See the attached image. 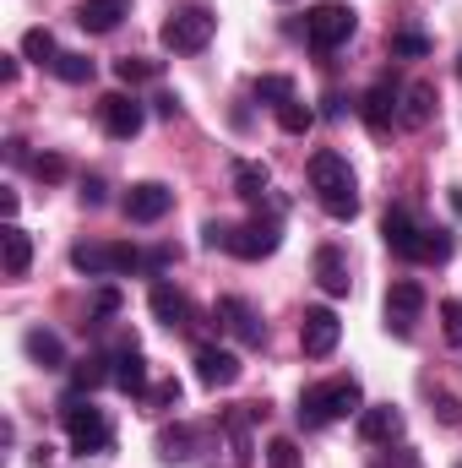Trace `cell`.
I'll return each mask as SVG.
<instances>
[{"instance_id": "obj_46", "label": "cell", "mask_w": 462, "mask_h": 468, "mask_svg": "<svg viewBox=\"0 0 462 468\" xmlns=\"http://www.w3.org/2000/svg\"><path fill=\"white\" fill-rule=\"evenodd\" d=\"M5 158H11V164H27V147H22V142L11 136V142H5Z\"/></svg>"}, {"instance_id": "obj_48", "label": "cell", "mask_w": 462, "mask_h": 468, "mask_svg": "<svg viewBox=\"0 0 462 468\" xmlns=\"http://www.w3.org/2000/svg\"><path fill=\"white\" fill-rule=\"evenodd\" d=\"M457 77H462V55H457Z\"/></svg>"}, {"instance_id": "obj_10", "label": "cell", "mask_w": 462, "mask_h": 468, "mask_svg": "<svg viewBox=\"0 0 462 468\" xmlns=\"http://www.w3.org/2000/svg\"><path fill=\"white\" fill-rule=\"evenodd\" d=\"M169 207H174V191H169L163 180H136V186L120 197V213H125L131 224H158Z\"/></svg>"}, {"instance_id": "obj_16", "label": "cell", "mask_w": 462, "mask_h": 468, "mask_svg": "<svg viewBox=\"0 0 462 468\" xmlns=\"http://www.w3.org/2000/svg\"><path fill=\"white\" fill-rule=\"evenodd\" d=\"M452 256H457L452 229H446V224H425L419 239H414V256H408V261H419V267H446Z\"/></svg>"}, {"instance_id": "obj_29", "label": "cell", "mask_w": 462, "mask_h": 468, "mask_svg": "<svg viewBox=\"0 0 462 468\" xmlns=\"http://www.w3.org/2000/svg\"><path fill=\"white\" fill-rule=\"evenodd\" d=\"M115 77L125 88H136V82H158L163 77V60H142V55H120L115 60Z\"/></svg>"}, {"instance_id": "obj_17", "label": "cell", "mask_w": 462, "mask_h": 468, "mask_svg": "<svg viewBox=\"0 0 462 468\" xmlns=\"http://www.w3.org/2000/svg\"><path fill=\"white\" fill-rule=\"evenodd\" d=\"M419 229H425V224H419L408 207H386V218H381V239H386V250H392V256H403V261L414 256Z\"/></svg>"}, {"instance_id": "obj_15", "label": "cell", "mask_w": 462, "mask_h": 468, "mask_svg": "<svg viewBox=\"0 0 462 468\" xmlns=\"http://www.w3.org/2000/svg\"><path fill=\"white\" fill-rule=\"evenodd\" d=\"M239 354L234 349H218V344H202L196 349V381L207 387V392H218V387H234L239 381Z\"/></svg>"}, {"instance_id": "obj_23", "label": "cell", "mask_w": 462, "mask_h": 468, "mask_svg": "<svg viewBox=\"0 0 462 468\" xmlns=\"http://www.w3.org/2000/svg\"><path fill=\"white\" fill-rule=\"evenodd\" d=\"M267 186H272V169H267L261 158H234V197L261 202V197H267Z\"/></svg>"}, {"instance_id": "obj_11", "label": "cell", "mask_w": 462, "mask_h": 468, "mask_svg": "<svg viewBox=\"0 0 462 468\" xmlns=\"http://www.w3.org/2000/svg\"><path fill=\"white\" fill-rule=\"evenodd\" d=\"M359 115L370 125V136H392V125H403V93L392 82H375L364 99H359Z\"/></svg>"}, {"instance_id": "obj_1", "label": "cell", "mask_w": 462, "mask_h": 468, "mask_svg": "<svg viewBox=\"0 0 462 468\" xmlns=\"http://www.w3.org/2000/svg\"><path fill=\"white\" fill-rule=\"evenodd\" d=\"M310 191H316V202L327 207V218H338V224H353V218H359V186H353V169H348L343 153L321 147V153L310 158Z\"/></svg>"}, {"instance_id": "obj_26", "label": "cell", "mask_w": 462, "mask_h": 468, "mask_svg": "<svg viewBox=\"0 0 462 468\" xmlns=\"http://www.w3.org/2000/svg\"><path fill=\"white\" fill-rule=\"evenodd\" d=\"M22 349H27V359H33V365H44V370H66V344H60L49 327H27Z\"/></svg>"}, {"instance_id": "obj_24", "label": "cell", "mask_w": 462, "mask_h": 468, "mask_svg": "<svg viewBox=\"0 0 462 468\" xmlns=\"http://www.w3.org/2000/svg\"><path fill=\"white\" fill-rule=\"evenodd\" d=\"M104 381H115V365H110L104 354H88V359L71 365V398H88V392H99Z\"/></svg>"}, {"instance_id": "obj_7", "label": "cell", "mask_w": 462, "mask_h": 468, "mask_svg": "<svg viewBox=\"0 0 462 468\" xmlns=\"http://www.w3.org/2000/svg\"><path fill=\"white\" fill-rule=\"evenodd\" d=\"M283 245V224L278 218H250V224H229V256L239 261H261Z\"/></svg>"}, {"instance_id": "obj_19", "label": "cell", "mask_w": 462, "mask_h": 468, "mask_svg": "<svg viewBox=\"0 0 462 468\" xmlns=\"http://www.w3.org/2000/svg\"><path fill=\"white\" fill-rule=\"evenodd\" d=\"M0 267H5V278H22L33 267V234L22 224H5V234H0Z\"/></svg>"}, {"instance_id": "obj_14", "label": "cell", "mask_w": 462, "mask_h": 468, "mask_svg": "<svg viewBox=\"0 0 462 468\" xmlns=\"http://www.w3.org/2000/svg\"><path fill=\"white\" fill-rule=\"evenodd\" d=\"M147 311L169 327V333H191L196 327V305L174 289V283H152V294H147Z\"/></svg>"}, {"instance_id": "obj_47", "label": "cell", "mask_w": 462, "mask_h": 468, "mask_svg": "<svg viewBox=\"0 0 462 468\" xmlns=\"http://www.w3.org/2000/svg\"><path fill=\"white\" fill-rule=\"evenodd\" d=\"M452 202H457V213H462V191H452Z\"/></svg>"}, {"instance_id": "obj_34", "label": "cell", "mask_w": 462, "mask_h": 468, "mask_svg": "<svg viewBox=\"0 0 462 468\" xmlns=\"http://www.w3.org/2000/svg\"><path fill=\"white\" fill-rule=\"evenodd\" d=\"M142 403H147L152 414H169V409H180V381H174V376H169V381H152Z\"/></svg>"}, {"instance_id": "obj_30", "label": "cell", "mask_w": 462, "mask_h": 468, "mask_svg": "<svg viewBox=\"0 0 462 468\" xmlns=\"http://www.w3.org/2000/svg\"><path fill=\"white\" fill-rule=\"evenodd\" d=\"M22 55H27L33 66H55V60H60L55 33H49V27H27V33H22Z\"/></svg>"}, {"instance_id": "obj_35", "label": "cell", "mask_w": 462, "mask_h": 468, "mask_svg": "<svg viewBox=\"0 0 462 468\" xmlns=\"http://www.w3.org/2000/svg\"><path fill=\"white\" fill-rule=\"evenodd\" d=\"M33 175H38L44 186H60V180L71 175V164H66L60 153H38V158H33Z\"/></svg>"}, {"instance_id": "obj_27", "label": "cell", "mask_w": 462, "mask_h": 468, "mask_svg": "<svg viewBox=\"0 0 462 468\" xmlns=\"http://www.w3.org/2000/svg\"><path fill=\"white\" fill-rule=\"evenodd\" d=\"M158 458H163V463H191V458H196V431H191V425L158 431Z\"/></svg>"}, {"instance_id": "obj_2", "label": "cell", "mask_w": 462, "mask_h": 468, "mask_svg": "<svg viewBox=\"0 0 462 468\" xmlns=\"http://www.w3.org/2000/svg\"><path fill=\"white\" fill-rule=\"evenodd\" d=\"M359 409H364L359 381H353V376H332V381H321V387H305L294 414H299V425H305V431H321V425L348 420V414H359Z\"/></svg>"}, {"instance_id": "obj_37", "label": "cell", "mask_w": 462, "mask_h": 468, "mask_svg": "<svg viewBox=\"0 0 462 468\" xmlns=\"http://www.w3.org/2000/svg\"><path fill=\"white\" fill-rule=\"evenodd\" d=\"M267 463L272 468H299V447H294L289 436H272V441H267Z\"/></svg>"}, {"instance_id": "obj_42", "label": "cell", "mask_w": 462, "mask_h": 468, "mask_svg": "<svg viewBox=\"0 0 462 468\" xmlns=\"http://www.w3.org/2000/svg\"><path fill=\"white\" fill-rule=\"evenodd\" d=\"M436 409H441V425H462V409H457V398H436Z\"/></svg>"}, {"instance_id": "obj_8", "label": "cell", "mask_w": 462, "mask_h": 468, "mask_svg": "<svg viewBox=\"0 0 462 468\" xmlns=\"http://www.w3.org/2000/svg\"><path fill=\"white\" fill-rule=\"evenodd\" d=\"M338 344H343V322H338V311L310 305V311L299 316V349H305V359H327Z\"/></svg>"}, {"instance_id": "obj_32", "label": "cell", "mask_w": 462, "mask_h": 468, "mask_svg": "<svg viewBox=\"0 0 462 468\" xmlns=\"http://www.w3.org/2000/svg\"><path fill=\"white\" fill-rule=\"evenodd\" d=\"M392 55H397V60H425V55H430V38H425L419 27H397V33H392Z\"/></svg>"}, {"instance_id": "obj_20", "label": "cell", "mask_w": 462, "mask_h": 468, "mask_svg": "<svg viewBox=\"0 0 462 468\" xmlns=\"http://www.w3.org/2000/svg\"><path fill=\"white\" fill-rule=\"evenodd\" d=\"M125 11H131L125 0H82L77 5V27L82 33H115L120 22H125Z\"/></svg>"}, {"instance_id": "obj_39", "label": "cell", "mask_w": 462, "mask_h": 468, "mask_svg": "<svg viewBox=\"0 0 462 468\" xmlns=\"http://www.w3.org/2000/svg\"><path fill=\"white\" fill-rule=\"evenodd\" d=\"M202 245H207V250H229V224H224V218H213V224L202 229Z\"/></svg>"}, {"instance_id": "obj_33", "label": "cell", "mask_w": 462, "mask_h": 468, "mask_svg": "<svg viewBox=\"0 0 462 468\" xmlns=\"http://www.w3.org/2000/svg\"><path fill=\"white\" fill-rule=\"evenodd\" d=\"M55 77H60V82H71V88H82V82H93V60H88V55H66V49H60Z\"/></svg>"}, {"instance_id": "obj_36", "label": "cell", "mask_w": 462, "mask_h": 468, "mask_svg": "<svg viewBox=\"0 0 462 468\" xmlns=\"http://www.w3.org/2000/svg\"><path fill=\"white\" fill-rule=\"evenodd\" d=\"M125 311V294H120L115 283H104L99 294H93V322H110V316H120Z\"/></svg>"}, {"instance_id": "obj_28", "label": "cell", "mask_w": 462, "mask_h": 468, "mask_svg": "<svg viewBox=\"0 0 462 468\" xmlns=\"http://www.w3.org/2000/svg\"><path fill=\"white\" fill-rule=\"evenodd\" d=\"M250 93H256V104H272V110H283L289 99H299V93H294V82H289V77H278V71L256 77V82H250Z\"/></svg>"}, {"instance_id": "obj_31", "label": "cell", "mask_w": 462, "mask_h": 468, "mask_svg": "<svg viewBox=\"0 0 462 468\" xmlns=\"http://www.w3.org/2000/svg\"><path fill=\"white\" fill-rule=\"evenodd\" d=\"M278 125H283V136H305V131L316 125V110H310L305 99H289V104L278 110Z\"/></svg>"}, {"instance_id": "obj_45", "label": "cell", "mask_w": 462, "mask_h": 468, "mask_svg": "<svg viewBox=\"0 0 462 468\" xmlns=\"http://www.w3.org/2000/svg\"><path fill=\"white\" fill-rule=\"evenodd\" d=\"M0 82H16V55H0Z\"/></svg>"}, {"instance_id": "obj_44", "label": "cell", "mask_w": 462, "mask_h": 468, "mask_svg": "<svg viewBox=\"0 0 462 468\" xmlns=\"http://www.w3.org/2000/svg\"><path fill=\"white\" fill-rule=\"evenodd\" d=\"M27 458H33V463L44 468V463H55V447H49V441H38V447H33V452H27Z\"/></svg>"}, {"instance_id": "obj_43", "label": "cell", "mask_w": 462, "mask_h": 468, "mask_svg": "<svg viewBox=\"0 0 462 468\" xmlns=\"http://www.w3.org/2000/svg\"><path fill=\"white\" fill-rule=\"evenodd\" d=\"M174 261V250L169 245H158V250H147V272H158V267H169Z\"/></svg>"}, {"instance_id": "obj_9", "label": "cell", "mask_w": 462, "mask_h": 468, "mask_svg": "<svg viewBox=\"0 0 462 468\" xmlns=\"http://www.w3.org/2000/svg\"><path fill=\"white\" fill-rule=\"evenodd\" d=\"M213 316H218V327L229 333L234 344H245V349H261V344H267V327H261V316L250 311V300L224 294V300L213 305Z\"/></svg>"}, {"instance_id": "obj_40", "label": "cell", "mask_w": 462, "mask_h": 468, "mask_svg": "<svg viewBox=\"0 0 462 468\" xmlns=\"http://www.w3.org/2000/svg\"><path fill=\"white\" fill-rule=\"evenodd\" d=\"M82 207H104V180H99V175L82 180Z\"/></svg>"}, {"instance_id": "obj_12", "label": "cell", "mask_w": 462, "mask_h": 468, "mask_svg": "<svg viewBox=\"0 0 462 468\" xmlns=\"http://www.w3.org/2000/svg\"><path fill=\"white\" fill-rule=\"evenodd\" d=\"M419 311H425V289H419L414 278H403V283H392V289H386V333L408 338V333H414V322H419Z\"/></svg>"}, {"instance_id": "obj_25", "label": "cell", "mask_w": 462, "mask_h": 468, "mask_svg": "<svg viewBox=\"0 0 462 468\" xmlns=\"http://www.w3.org/2000/svg\"><path fill=\"white\" fill-rule=\"evenodd\" d=\"M436 120V88L430 82H408L403 88V125L408 131H425Z\"/></svg>"}, {"instance_id": "obj_3", "label": "cell", "mask_w": 462, "mask_h": 468, "mask_svg": "<svg viewBox=\"0 0 462 468\" xmlns=\"http://www.w3.org/2000/svg\"><path fill=\"white\" fill-rule=\"evenodd\" d=\"M213 33H218V16H213L207 5H180V11H169V22L158 27V38H163L169 55H202V49L213 44Z\"/></svg>"}, {"instance_id": "obj_38", "label": "cell", "mask_w": 462, "mask_h": 468, "mask_svg": "<svg viewBox=\"0 0 462 468\" xmlns=\"http://www.w3.org/2000/svg\"><path fill=\"white\" fill-rule=\"evenodd\" d=\"M441 327H446V344L462 349V300H441Z\"/></svg>"}, {"instance_id": "obj_4", "label": "cell", "mask_w": 462, "mask_h": 468, "mask_svg": "<svg viewBox=\"0 0 462 468\" xmlns=\"http://www.w3.org/2000/svg\"><path fill=\"white\" fill-rule=\"evenodd\" d=\"M60 420H66L71 452H82V458H93V452H110V441H115V425L104 420V409H93V398H66Z\"/></svg>"}, {"instance_id": "obj_5", "label": "cell", "mask_w": 462, "mask_h": 468, "mask_svg": "<svg viewBox=\"0 0 462 468\" xmlns=\"http://www.w3.org/2000/svg\"><path fill=\"white\" fill-rule=\"evenodd\" d=\"M71 267L88 272V278H120V272H142L147 267V250L136 245H71Z\"/></svg>"}, {"instance_id": "obj_22", "label": "cell", "mask_w": 462, "mask_h": 468, "mask_svg": "<svg viewBox=\"0 0 462 468\" xmlns=\"http://www.w3.org/2000/svg\"><path fill=\"white\" fill-rule=\"evenodd\" d=\"M115 387L125 392V398H147V359H142L136 344L115 354Z\"/></svg>"}, {"instance_id": "obj_18", "label": "cell", "mask_w": 462, "mask_h": 468, "mask_svg": "<svg viewBox=\"0 0 462 468\" xmlns=\"http://www.w3.org/2000/svg\"><path fill=\"white\" fill-rule=\"evenodd\" d=\"M316 283H321V294H332V300H343L348 289H353L348 261H343L338 245H321V250H316Z\"/></svg>"}, {"instance_id": "obj_41", "label": "cell", "mask_w": 462, "mask_h": 468, "mask_svg": "<svg viewBox=\"0 0 462 468\" xmlns=\"http://www.w3.org/2000/svg\"><path fill=\"white\" fill-rule=\"evenodd\" d=\"M152 110H158V120H174V115H180V99H174V93H158V99H152Z\"/></svg>"}, {"instance_id": "obj_6", "label": "cell", "mask_w": 462, "mask_h": 468, "mask_svg": "<svg viewBox=\"0 0 462 468\" xmlns=\"http://www.w3.org/2000/svg\"><path fill=\"white\" fill-rule=\"evenodd\" d=\"M353 27H359V16L348 11L343 0H321V5H310V16H305V38H310V49H321V55L343 49L348 38H353Z\"/></svg>"}, {"instance_id": "obj_21", "label": "cell", "mask_w": 462, "mask_h": 468, "mask_svg": "<svg viewBox=\"0 0 462 468\" xmlns=\"http://www.w3.org/2000/svg\"><path fill=\"white\" fill-rule=\"evenodd\" d=\"M397 431H403V414L392 403H364L359 409V436L364 441H392Z\"/></svg>"}, {"instance_id": "obj_13", "label": "cell", "mask_w": 462, "mask_h": 468, "mask_svg": "<svg viewBox=\"0 0 462 468\" xmlns=\"http://www.w3.org/2000/svg\"><path fill=\"white\" fill-rule=\"evenodd\" d=\"M99 120H104V131H110L115 142H131V136H142L147 110H142V99H131V93H110V99L99 104Z\"/></svg>"}]
</instances>
